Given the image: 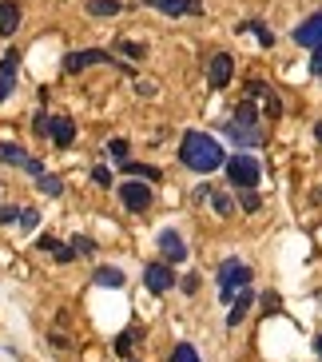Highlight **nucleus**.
<instances>
[{"instance_id": "nucleus-12", "label": "nucleus", "mask_w": 322, "mask_h": 362, "mask_svg": "<svg viewBox=\"0 0 322 362\" xmlns=\"http://www.w3.org/2000/svg\"><path fill=\"white\" fill-rule=\"evenodd\" d=\"M36 247H40V251H48L56 263H72V259H76V247L72 243H56L52 235H40V239H36Z\"/></svg>"}, {"instance_id": "nucleus-8", "label": "nucleus", "mask_w": 322, "mask_h": 362, "mask_svg": "<svg viewBox=\"0 0 322 362\" xmlns=\"http://www.w3.org/2000/svg\"><path fill=\"white\" fill-rule=\"evenodd\" d=\"M231 76H235V60H231L227 52H215L211 60H207V84L211 88H227Z\"/></svg>"}, {"instance_id": "nucleus-7", "label": "nucleus", "mask_w": 322, "mask_h": 362, "mask_svg": "<svg viewBox=\"0 0 322 362\" xmlns=\"http://www.w3.org/2000/svg\"><path fill=\"white\" fill-rule=\"evenodd\" d=\"M92 64H116L112 60V52H100V48H84V52H68L64 56V72L76 76V72H84V68Z\"/></svg>"}, {"instance_id": "nucleus-15", "label": "nucleus", "mask_w": 322, "mask_h": 362, "mask_svg": "<svg viewBox=\"0 0 322 362\" xmlns=\"http://www.w3.org/2000/svg\"><path fill=\"white\" fill-rule=\"evenodd\" d=\"M251 298H255V291H239V298L235 303H231V315H227V322H231V327H239V322L247 319V310H251Z\"/></svg>"}, {"instance_id": "nucleus-35", "label": "nucleus", "mask_w": 322, "mask_h": 362, "mask_svg": "<svg viewBox=\"0 0 322 362\" xmlns=\"http://www.w3.org/2000/svg\"><path fill=\"white\" fill-rule=\"evenodd\" d=\"M311 72H314V76H322V44H318V48H314V60H311Z\"/></svg>"}, {"instance_id": "nucleus-26", "label": "nucleus", "mask_w": 322, "mask_h": 362, "mask_svg": "<svg viewBox=\"0 0 322 362\" xmlns=\"http://www.w3.org/2000/svg\"><path fill=\"white\" fill-rule=\"evenodd\" d=\"M36 223H40L36 207H20V227H24V231H36Z\"/></svg>"}, {"instance_id": "nucleus-33", "label": "nucleus", "mask_w": 322, "mask_h": 362, "mask_svg": "<svg viewBox=\"0 0 322 362\" xmlns=\"http://www.w3.org/2000/svg\"><path fill=\"white\" fill-rule=\"evenodd\" d=\"M92 180L104 183V187H107V183H112V171H107V168H96V171H92Z\"/></svg>"}, {"instance_id": "nucleus-2", "label": "nucleus", "mask_w": 322, "mask_h": 362, "mask_svg": "<svg viewBox=\"0 0 322 362\" xmlns=\"http://www.w3.org/2000/svg\"><path fill=\"white\" fill-rule=\"evenodd\" d=\"M251 287V267L239 263V259H227V263H219V298L223 303H235L239 291Z\"/></svg>"}, {"instance_id": "nucleus-11", "label": "nucleus", "mask_w": 322, "mask_h": 362, "mask_svg": "<svg viewBox=\"0 0 322 362\" xmlns=\"http://www.w3.org/2000/svg\"><path fill=\"white\" fill-rule=\"evenodd\" d=\"M294 44H302V48H318L322 44V12L306 16V21L294 28Z\"/></svg>"}, {"instance_id": "nucleus-17", "label": "nucleus", "mask_w": 322, "mask_h": 362, "mask_svg": "<svg viewBox=\"0 0 322 362\" xmlns=\"http://www.w3.org/2000/svg\"><path fill=\"white\" fill-rule=\"evenodd\" d=\"M227 136L235 139V144H247V148H258V144H263V132H255V128H239V124H231V128H227Z\"/></svg>"}, {"instance_id": "nucleus-27", "label": "nucleus", "mask_w": 322, "mask_h": 362, "mask_svg": "<svg viewBox=\"0 0 322 362\" xmlns=\"http://www.w3.org/2000/svg\"><path fill=\"white\" fill-rule=\"evenodd\" d=\"M116 48H119V52H124V56H131V60H143V44H131V40H119V44H116Z\"/></svg>"}, {"instance_id": "nucleus-19", "label": "nucleus", "mask_w": 322, "mask_h": 362, "mask_svg": "<svg viewBox=\"0 0 322 362\" xmlns=\"http://www.w3.org/2000/svg\"><path fill=\"white\" fill-rule=\"evenodd\" d=\"M140 334H143L140 327H128V330H124V334L116 339V354H124V358H128V354H131V346H136V339H140Z\"/></svg>"}, {"instance_id": "nucleus-23", "label": "nucleus", "mask_w": 322, "mask_h": 362, "mask_svg": "<svg viewBox=\"0 0 322 362\" xmlns=\"http://www.w3.org/2000/svg\"><path fill=\"white\" fill-rule=\"evenodd\" d=\"M172 362H203V358H199V351H195L191 342H179L175 354H172Z\"/></svg>"}, {"instance_id": "nucleus-28", "label": "nucleus", "mask_w": 322, "mask_h": 362, "mask_svg": "<svg viewBox=\"0 0 322 362\" xmlns=\"http://www.w3.org/2000/svg\"><path fill=\"white\" fill-rule=\"evenodd\" d=\"M107 151H112L119 163H128V139H112V144H107Z\"/></svg>"}, {"instance_id": "nucleus-37", "label": "nucleus", "mask_w": 322, "mask_h": 362, "mask_svg": "<svg viewBox=\"0 0 322 362\" xmlns=\"http://www.w3.org/2000/svg\"><path fill=\"white\" fill-rule=\"evenodd\" d=\"M314 351H318V358H322V334H318V342H314Z\"/></svg>"}, {"instance_id": "nucleus-18", "label": "nucleus", "mask_w": 322, "mask_h": 362, "mask_svg": "<svg viewBox=\"0 0 322 362\" xmlns=\"http://www.w3.org/2000/svg\"><path fill=\"white\" fill-rule=\"evenodd\" d=\"M36 183H40V192L44 195H64V180H60V175H48V171H44V175H36Z\"/></svg>"}, {"instance_id": "nucleus-38", "label": "nucleus", "mask_w": 322, "mask_h": 362, "mask_svg": "<svg viewBox=\"0 0 322 362\" xmlns=\"http://www.w3.org/2000/svg\"><path fill=\"white\" fill-rule=\"evenodd\" d=\"M314 136H318V144H322V124H318V128H314Z\"/></svg>"}, {"instance_id": "nucleus-22", "label": "nucleus", "mask_w": 322, "mask_h": 362, "mask_svg": "<svg viewBox=\"0 0 322 362\" xmlns=\"http://www.w3.org/2000/svg\"><path fill=\"white\" fill-rule=\"evenodd\" d=\"M235 124L239 128H255V104H251V100H243V104L235 107Z\"/></svg>"}, {"instance_id": "nucleus-16", "label": "nucleus", "mask_w": 322, "mask_h": 362, "mask_svg": "<svg viewBox=\"0 0 322 362\" xmlns=\"http://www.w3.org/2000/svg\"><path fill=\"white\" fill-rule=\"evenodd\" d=\"M92 283H96V287H124V271H119V267H96V275H92Z\"/></svg>"}, {"instance_id": "nucleus-29", "label": "nucleus", "mask_w": 322, "mask_h": 362, "mask_svg": "<svg viewBox=\"0 0 322 362\" xmlns=\"http://www.w3.org/2000/svg\"><path fill=\"white\" fill-rule=\"evenodd\" d=\"M239 199H243V207H247V211H258V195L251 192V187H247V192H239Z\"/></svg>"}, {"instance_id": "nucleus-34", "label": "nucleus", "mask_w": 322, "mask_h": 362, "mask_svg": "<svg viewBox=\"0 0 322 362\" xmlns=\"http://www.w3.org/2000/svg\"><path fill=\"white\" fill-rule=\"evenodd\" d=\"M72 247H76V255H88L92 251V239H72Z\"/></svg>"}, {"instance_id": "nucleus-24", "label": "nucleus", "mask_w": 322, "mask_h": 362, "mask_svg": "<svg viewBox=\"0 0 322 362\" xmlns=\"http://www.w3.org/2000/svg\"><path fill=\"white\" fill-rule=\"evenodd\" d=\"M12 88H16V76H12V72H4V68H0V104H4V100L12 96Z\"/></svg>"}, {"instance_id": "nucleus-36", "label": "nucleus", "mask_w": 322, "mask_h": 362, "mask_svg": "<svg viewBox=\"0 0 322 362\" xmlns=\"http://www.w3.org/2000/svg\"><path fill=\"white\" fill-rule=\"evenodd\" d=\"M183 291H187V295H195V291H199V275H187V279H183Z\"/></svg>"}, {"instance_id": "nucleus-5", "label": "nucleus", "mask_w": 322, "mask_h": 362, "mask_svg": "<svg viewBox=\"0 0 322 362\" xmlns=\"http://www.w3.org/2000/svg\"><path fill=\"white\" fill-rule=\"evenodd\" d=\"M116 192H119V203H124L128 211H136V215L151 207V187H148V180H143V183H140V180H128V183H119Z\"/></svg>"}, {"instance_id": "nucleus-25", "label": "nucleus", "mask_w": 322, "mask_h": 362, "mask_svg": "<svg viewBox=\"0 0 322 362\" xmlns=\"http://www.w3.org/2000/svg\"><path fill=\"white\" fill-rule=\"evenodd\" d=\"M243 28H251V33L258 36V44H263V48H270V44H275V36L267 33V24H258V21H255V24H243Z\"/></svg>"}, {"instance_id": "nucleus-31", "label": "nucleus", "mask_w": 322, "mask_h": 362, "mask_svg": "<svg viewBox=\"0 0 322 362\" xmlns=\"http://www.w3.org/2000/svg\"><path fill=\"white\" fill-rule=\"evenodd\" d=\"M267 116H270V119H275V116H282V104L275 100V92L267 96Z\"/></svg>"}, {"instance_id": "nucleus-20", "label": "nucleus", "mask_w": 322, "mask_h": 362, "mask_svg": "<svg viewBox=\"0 0 322 362\" xmlns=\"http://www.w3.org/2000/svg\"><path fill=\"white\" fill-rule=\"evenodd\" d=\"M119 8H124L119 0H88V12H92V16H116Z\"/></svg>"}, {"instance_id": "nucleus-32", "label": "nucleus", "mask_w": 322, "mask_h": 362, "mask_svg": "<svg viewBox=\"0 0 322 362\" xmlns=\"http://www.w3.org/2000/svg\"><path fill=\"white\" fill-rule=\"evenodd\" d=\"M12 219H20V211L16 207H0V223H12Z\"/></svg>"}, {"instance_id": "nucleus-21", "label": "nucleus", "mask_w": 322, "mask_h": 362, "mask_svg": "<svg viewBox=\"0 0 322 362\" xmlns=\"http://www.w3.org/2000/svg\"><path fill=\"white\" fill-rule=\"evenodd\" d=\"M119 168H124V171H128V175H136V180H151V183H155V180H160V171H155V168H148V163H119Z\"/></svg>"}, {"instance_id": "nucleus-1", "label": "nucleus", "mask_w": 322, "mask_h": 362, "mask_svg": "<svg viewBox=\"0 0 322 362\" xmlns=\"http://www.w3.org/2000/svg\"><path fill=\"white\" fill-rule=\"evenodd\" d=\"M179 160H183V168L199 171V175H207V171H215V168H227V156H223V148H219V139H211L207 132H187V136H183Z\"/></svg>"}, {"instance_id": "nucleus-30", "label": "nucleus", "mask_w": 322, "mask_h": 362, "mask_svg": "<svg viewBox=\"0 0 322 362\" xmlns=\"http://www.w3.org/2000/svg\"><path fill=\"white\" fill-rule=\"evenodd\" d=\"M211 203H215L219 215H231V199H227V195H211Z\"/></svg>"}, {"instance_id": "nucleus-13", "label": "nucleus", "mask_w": 322, "mask_h": 362, "mask_svg": "<svg viewBox=\"0 0 322 362\" xmlns=\"http://www.w3.org/2000/svg\"><path fill=\"white\" fill-rule=\"evenodd\" d=\"M160 251H163V259H172V263H183V259H187V247H183V239L175 231H160Z\"/></svg>"}, {"instance_id": "nucleus-10", "label": "nucleus", "mask_w": 322, "mask_h": 362, "mask_svg": "<svg viewBox=\"0 0 322 362\" xmlns=\"http://www.w3.org/2000/svg\"><path fill=\"white\" fill-rule=\"evenodd\" d=\"M143 4L163 12V16H199V12H203L199 0H143Z\"/></svg>"}, {"instance_id": "nucleus-9", "label": "nucleus", "mask_w": 322, "mask_h": 362, "mask_svg": "<svg viewBox=\"0 0 322 362\" xmlns=\"http://www.w3.org/2000/svg\"><path fill=\"white\" fill-rule=\"evenodd\" d=\"M143 283H148L151 295H163V291L175 287V275H172V267L167 263H148L143 267Z\"/></svg>"}, {"instance_id": "nucleus-4", "label": "nucleus", "mask_w": 322, "mask_h": 362, "mask_svg": "<svg viewBox=\"0 0 322 362\" xmlns=\"http://www.w3.org/2000/svg\"><path fill=\"white\" fill-rule=\"evenodd\" d=\"M36 132L40 136H48L56 144V148H72V139H76V124L68 116H36Z\"/></svg>"}, {"instance_id": "nucleus-14", "label": "nucleus", "mask_w": 322, "mask_h": 362, "mask_svg": "<svg viewBox=\"0 0 322 362\" xmlns=\"http://www.w3.org/2000/svg\"><path fill=\"white\" fill-rule=\"evenodd\" d=\"M20 24V4L16 0H0V36H12Z\"/></svg>"}, {"instance_id": "nucleus-3", "label": "nucleus", "mask_w": 322, "mask_h": 362, "mask_svg": "<svg viewBox=\"0 0 322 362\" xmlns=\"http://www.w3.org/2000/svg\"><path fill=\"white\" fill-rule=\"evenodd\" d=\"M227 180L235 183L239 192L255 187V183H258V160H255V156H247V151L231 156V160H227Z\"/></svg>"}, {"instance_id": "nucleus-6", "label": "nucleus", "mask_w": 322, "mask_h": 362, "mask_svg": "<svg viewBox=\"0 0 322 362\" xmlns=\"http://www.w3.org/2000/svg\"><path fill=\"white\" fill-rule=\"evenodd\" d=\"M0 160L8 163V168L28 171V175H44V163H40V160H32V156H28V151L20 148V144H0Z\"/></svg>"}]
</instances>
